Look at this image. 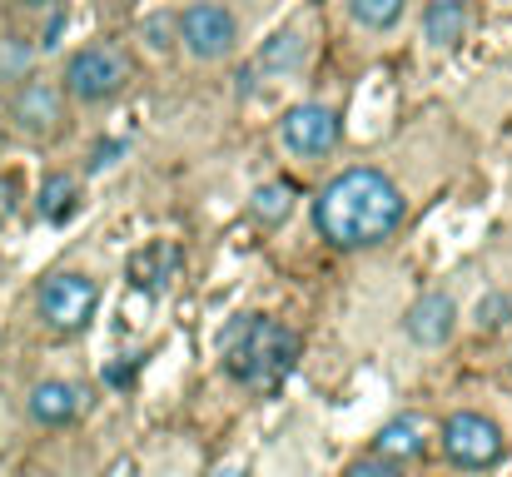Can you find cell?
<instances>
[{
	"mask_svg": "<svg viewBox=\"0 0 512 477\" xmlns=\"http://www.w3.org/2000/svg\"><path fill=\"white\" fill-rule=\"evenodd\" d=\"M214 477H244V473L239 468H224V473H214Z\"/></svg>",
	"mask_w": 512,
	"mask_h": 477,
	"instance_id": "cell-27",
	"label": "cell"
},
{
	"mask_svg": "<svg viewBox=\"0 0 512 477\" xmlns=\"http://www.w3.org/2000/svg\"><path fill=\"white\" fill-rule=\"evenodd\" d=\"M15 194H20V184H15L10 174H0V229H5L10 214H15Z\"/></svg>",
	"mask_w": 512,
	"mask_h": 477,
	"instance_id": "cell-23",
	"label": "cell"
},
{
	"mask_svg": "<svg viewBox=\"0 0 512 477\" xmlns=\"http://www.w3.org/2000/svg\"><path fill=\"white\" fill-rule=\"evenodd\" d=\"M170 30H174V20H165V15L145 20V35H150V45H155V50H170Z\"/></svg>",
	"mask_w": 512,
	"mask_h": 477,
	"instance_id": "cell-24",
	"label": "cell"
},
{
	"mask_svg": "<svg viewBox=\"0 0 512 477\" xmlns=\"http://www.w3.org/2000/svg\"><path fill=\"white\" fill-rule=\"evenodd\" d=\"M279 140H284L289 155H304V159L334 155L343 140V120L329 105H294V110L279 120Z\"/></svg>",
	"mask_w": 512,
	"mask_h": 477,
	"instance_id": "cell-7",
	"label": "cell"
},
{
	"mask_svg": "<svg viewBox=\"0 0 512 477\" xmlns=\"http://www.w3.org/2000/svg\"><path fill=\"white\" fill-rule=\"evenodd\" d=\"M120 155H125V145H120V140H100V145L90 150V164H85V169H90V174H100V169H110Z\"/></svg>",
	"mask_w": 512,
	"mask_h": 477,
	"instance_id": "cell-21",
	"label": "cell"
},
{
	"mask_svg": "<svg viewBox=\"0 0 512 477\" xmlns=\"http://www.w3.org/2000/svg\"><path fill=\"white\" fill-rule=\"evenodd\" d=\"M174 40L194 60H224L239 45V15L224 0H194L174 15Z\"/></svg>",
	"mask_w": 512,
	"mask_h": 477,
	"instance_id": "cell-3",
	"label": "cell"
},
{
	"mask_svg": "<svg viewBox=\"0 0 512 477\" xmlns=\"http://www.w3.org/2000/svg\"><path fill=\"white\" fill-rule=\"evenodd\" d=\"M35 70V40L30 35H0V85H25Z\"/></svg>",
	"mask_w": 512,
	"mask_h": 477,
	"instance_id": "cell-17",
	"label": "cell"
},
{
	"mask_svg": "<svg viewBox=\"0 0 512 477\" xmlns=\"http://www.w3.org/2000/svg\"><path fill=\"white\" fill-rule=\"evenodd\" d=\"M403 214H408L403 189L383 169H368V164L334 174L314 199V224L334 249H373L393 239Z\"/></svg>",
	"mask_w": 512,
	"mask_h": 477,
	"instance_id": "cell-1",
	"label": "cell"
},
{
	"mask_svg": "<svg viewBox=\"0 0 512 477\" xmlns=\"http://www.w3.org/2000/svg\"><path fill=\"white\" fill-rule=\"evenodd\" d=\"M130 373H135V363H115V368L105 373V383H110V388H125V383H130Z\"/></svg>",
	"mask_w": 512,
	"mask_h": 477,
	"instance_id": "cell-25",
	"label": "cell"
},
{
	"mask_svg": "<svg viewBox=\"0 0 512 477\" xmlns=\"http://www.w3.org/2000/svg\"><path fill=\"white\" fill-rule=\"evenodd\" d=\"M299 363V333L274 318L244 314L224 333V373L249 388H279Z\"/></svg>",
	"mask_w": 512,
	"mask_h": 477,
	"instance_id": "cell-2",
	"label": "cell"
},
{
	"mask_svg": "<svg viewBox=\"0 0 512 477\" xmlns=\"http://www.w3.org/2000/svg\"><path fill=\"white\" fill-rule=\"evenodd\" d=\"M503 323H512V299L508 294H488L483 304H478V328H503Z\"/></svg>",
	"mask_w": 512,
	"mask_h": 477,
	"instance_id": "cell-19",
	"label": "cell"
},
{
	"mask_svg": "<svg viewBox=\"0 0 512 477\" xmlns=\"http://www.w3.org/2000/svg\"><path fill=\"white\" fill-rule=\"evenodd\" d=\"M304 55H309V35H304L299 25H284V30H274V35L259 45L254 65H259L264 75H289V70L304 65Z\"/></svg>",
	"mask_w": 512,
	"mask_h": 477,
	"instance_id": "cell-14",
	"label": "cell"
},
{
	"mask_svg": "<svg viewBox=\"0 0 512 477\" xmlns=\"http://www.w3.org/2000/svg\"><path fill=\"white\" fill-rule=\"evenodd\" d=\"M10 120H15L20 135L50 140V135L60 130V120H65L60 90H55L50 80H25V85H15V95H10Z\"/></svg>",
	"mask_w": 512,
	"mask_h": 477,
	"instance_id": "cell-8",
	"label": "cell"
},
{
	"mask_svg": "<svg viewBox=\"0 0 512 477\" xmlns=\"http://www.w3.org/2000/svg\"><path fill=\"white\" fill-rule=\"evenodd\" d=\"M348 477H403L393 463H383V458H363V463H353Z\"/></svg>",
	"mask_w": 512,
	"mask_h": 477,
	"instance_id": "cell-22",
	"label": "cell"
},
{
	"mask_svg": "<svg viewBox=\"0 0 512 477\" xmlns=\"http://www.w3.org/2000/svg\"><path fill=\"white\" fill-rule=\"evenodd\" d=\"M249 214H254V224L279 229V224L294 214V184H289V179H269V184H259V189L249 194Z\"/></svg>",
	"mask_w": 512,
	"mask_h": 477,
	"instance_id": "cell-16",
	"label": "cell"
},
{
	"mask_svg": "<svg viewBox=\"0 0 512 477\" xmlns=\"http://www.w3.org/2000/svg\"><path fill=\"white\" fill-rule=\"evenodd\" d=\"M453 328H458V304H453L448 294H423V299H413L408 314H403V333H408L418 348H443V343L453 338Z\"/></svg>",
	"mask_w": 512,
	"mask_h": 477,
	"instance_id": "cell-9",
	"label": "cell"
},
{
	"mask_svg": "<svg viewBox=\"0 0 512 477\" xmlns=\"http://www.w3.org/2000/svg\"><path fill=\"white\" fill-rule=\"evenodd\" d=\"M35 209H40L45 224H70V219L80 214V179L65 174V169L45 174V184H40V194H35Z\"/></svg>",
	"mask_w": 512,
	"mask_h": 477,
	"instance_id": "cell-15",
	"label": "cell"
},
{
	"mask_svg": "<svg viewBox=\"0 0 512 477\" xmlns=\"http://www.w3.org/2000/svg\"><path fill=\"white\" fill-rule=\"evenodd\" d=\"M25 10H50V5H60V0H20Z\"/></svg>",
	"mask_w": 512,
	"mask_h": 477,
	"instance_id": "cell-26",
	"label": "cell"
},
{
	"mask_svg": "<svg viewBox=\"0 0 512 477\" xmlns=\"http://www.w3.org/2000/svg\"><path fill=\"white\" fill-rule=\"evenodd\" d=\"M423 448H428V428H423L418 413L388 418V423L378 428V438H373V458H383V463H408V458H418Z\"/></svg>",
	"mask_w": 512,
	"mask_h": 477,
	"instance_id": "cell-12",
	"label": "cell"
},
{
	"mask_svg": "<svg viewBox=\"0 0 512 477\" xmlns=\"http://www.w3.org/2000/svg\"><path fill=\"white\" fill-rule=\"evenodd\" d=\"M179 264H184L179 244L155 239V244H145L140 254H130V284L145 289V294H165L174 279H179Z\"/></svg>",
	"mask_w": 512,
	"mask_h": 477,
	"instance_id": "cell-10",
	"label": "cell"
},
{
	"mask_svg": "<svg viewBox=\"0 0 512 477\" xmlns=\"http://www.w3.org/2000/svg\"><path fill=\"white\" fill-rule=\"evenodd\" d=\"M348 15L363 25V30H393L403 15H408V0H348Z\"/></svg>",
	"mask_w": 512,
	"mask_h": 477,
	"instance_id": "cell-18",
	"label": "cell"
},
{
	"mask_svg": "<svg viewBox=\"0 0 512 477\" xmlns=\"http://www.w3.org/2000/svg\"><path fill=\"white\" fill-rule=\"evenodd\" d=\"M443 453H448V463H458L463 473H483V468H493V463L503 458V428H498L488 413L463 408V413H453V418L443 423Z\"/></svg>",
	"mask_w": 512,
	"mask_h": 477,
	"instance_id": "cell-6",
	"label": "cell"
},
{
	"mask_svg": "<svg viewBox=\"0 0 512 477\" xmlns=\"http://www.w3.org/2000/svg\"><path fill=\"white\" fill-rule=\"evenodd\" d=\"M125 85H130V60H125L115 45H85V50H75L70 65H65V90H70L80 105H105V100H115Z\"/></svg>",
	"mask_w": 512,
	"mask_h": 477,
	"instance_id": "cell-4",
	"label": "cell"
},
{
	"mask_svg": "<svg viewBox=\"0 0 512 477\" xmlns=\"http://www.w3.org/2000/svg\"><path fill=\"white\" fill-rule=\"evenodd\" d=\"M70 15L60 5H50V20H45V35H40V50H60V35H65Z\"/></svg>",
	"mask_w": 512,
	"mask_h": 477,
	"instance_id": "cell-20",
	"label": "cell"
},
{
	"mask_svg": "<svg viewBox=\"0 0 512 477\" xmlns=\"http://www.w3.org/2000/svg\"><path fill=\"white\" fill-rule=\"evenodd\" d=\"M35 304H40V318H45L55 333H80V328H90V318L100 309V289H95L90 274L60 269V274H50V279L40 284Z\"/></svg>",
	"mask_w": 512,
	"mask_h": 477,
	"instance_id": "cell-5",
	"label": "cell"
},
{
	"mask_svg": "<svg viewBox=\"0 0 512 477\" xmlns=\"http://www.w3.org/2000/svg\"><path fill=\"white\" fill-rule=\"evenodd\" d=\"M80 403H85V393H80L75 383H60V378L35 383V388H30V398H25L30 418H35V423H45V428H65V423L80 413Z\"/></svg>",
	"mask_w": 512,
	"mask_h": 477,
	"instance_id": "cell-11",
	"label": "cell"
},
{
	"mask_svg": "<svg viewBox=\"0 0 512 477\" xmlns=\"http://www.w3.org/2000/svg\"><path fill=\"white\" fill-rule=\"evenodd\" d=\"M468 25H473L468 0H428L423 10V40L433 50H458L468 40Z\"/></svg>",
	"mask_w": 512,
	"mask_h": 477,
	"instance_id": "cell-13",
	"label": "cell"
}]
</instances>
